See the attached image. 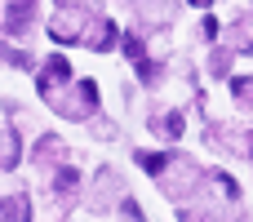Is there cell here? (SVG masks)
Listing matches in <instances>:
<instances>
[{"label":"cell","mask_w":253,"mask_h":222,"mask_svg":"<svg viewBox=\"0 0 253 222\" xmlns=\"http://www.w3.org/2000/svg\"><path fill=\"white\" fill-rule=\"evenodd\" d=\"M178 222H245V205H240V187L227 169H205L200 191L178 205Z\"/></svg>","instance_id":"cell-1"},{"label":"cell","mask_w":253,"mask_h":222,"mask_svg":"<svg viewBox=\"0 0 253 222\" xmlns=\"http://www.w3.org/2000/svg\"><path fill=\"white\" fill-rule=\"evenodd\" d=\"M120 200H125V178L116 165H102L84 187V205L93 214H111V209H120Z\"/></svg>","instance_id":"cell-6"},{"label":"cell","mask_w":253,"mask_h":222,"mask_svg":"<svg viewBox=\"0 0 253 222\" xmlns=\"http://www.w3.org/2000/svg\"><path fill=\"white\" fill-rule=\"evenodd\" d=\"M40 27V4H9L4 9V31L9 36H31Z\"/></svg>","instance_id":"cell-12"},{"label":"cell","mask_w":253,"mask_h":222,"mask_svg":"<svg viewBox=\"0 0 253 222\" xmlns=\"http://www.w3.org/2000/svg\"><path fill=\"white\" fill-rule=\"evenodd\" d=\"M49 111H58L62 120H76V125H89L93 116H102V98H98V80H67L62 89L44 93Z\"/></svg>","instance_id":"cell-3"},{"label":"cell","mask_w":253,"mask_h":222,"mask_svg":"<svg viewBox=\"0 0 253 222\" xmlns=\"http://www.w3.org/2000/svg\"><path fill=\"white\" fill-rule=\"evenodd\" d=\"M0 222H31V200L22 191L0 196Z\"/></svg>","instance_id":"cell-14"},{"label":"cell","mask_w":253,"mask_h":222,"mask_svg":"<svg viewBox=\"0 0 253 222\" xmlns=\"http://www.w3.org/2000/svg\"><path fill=\"white\" fill-rule=\"evenodd\" d=\"M120 214H125V222H142V209H138V200H133V196H125V200H120Z\"/></svg>","instance_id":"cell-20"},{"label":"cell","mask_w":253,"mask_h":222,"mask_svg":"<svg viewBox=\"0 0 253 222\" xmlns=\"http://www.w3.org/2000/svg\"><path fill=\"white\" fill-rule=\"evenodd\" d=\"M0 58H4L9 67H18V71H27V67H36V58H31L27 49H4V44H0Z\"/></svg>","instance_id":"cell-18"},{"label":"cell","mask_w":253,"mask_h":222,"mask_svg":"<svg viewBox=\"0 0 253 222\" xmlns=\"http://www.w3.org/2000/svg\"><path fill=\"white\" fill-rule=\"evenodd\" d=\"M231 98L240 111H253V71L249 76H231Z\"/></svg>","instance_id":"cell-17"},{"label":"cell","mask_w":253,"mask_h":222,"mask_svg":"<svg viewBox=\"0 0 253 222\" xmlns=\"http://www.w3.org/2000/svg\"><path fill=\"white\" fill-rule=\"evenodd\" d=\"M200 36H205V40H218V18H205V22H200Z\"/></svg>","instance_id":"cell-21"},{"label":"cell","mask_w":253,"mask_h":222,"mask_svg":"<svg viewBox=\"0 0 253 222\" xmlns=\"http://www.w3.org/2000/svg\"><path fill=\"white\" fill-rule=\"evenodd\" d=\"M89 129H93V138H102V142H111L120 129H116V120H107V116H93L89 120Z\"/></svg>","instance_id":"cell-19"},{"label":"cell","mask_w":253,"mask_h":222,"mask_svg":"<svg viewBox=\"0 0 253 222\" xmlns=\"http://www.w3.org/2000/svg\"><path fill=\"white\" fill-rule=\"evenodd\" d=\"M98 4H84V0H62V4H53L49 9V36L58 40V44H84V36H89V27L98 22Z\"/></svg>","instance_id":"cell-4"},{"label":"cell","mask_w":253,"mask_h":222,"mask_svg":"<svg viewBox=\"0 0 253 222\" xmlns=\"http://www.w3.org/2000/svg\"><path fill=\"white\" fill-rule=\"evenodd\" d=\"M231 62H236V53L222 49V44H213V53H209V76H213V80H227V76H231Z\"/></svg>","instance_id":"cell-16"},{"label":"cell","mask_w":253,"mask_h":222,"mask_svg":"<svg viewBox=\"0 0 253 222\" xmlns=\"http://www.w3.org/2000/svg\"><path fill=\"white\" fill-rule=\"evenodd\" d=\"M222 49H231V53H253V9L227 22V40H222Z\"/></svg>","instance_id":"cell-13"},{"label":"cell","mask_w":253,"mask_h":222,"mask_svg":"<svg viewBox=\"0 0 253 222\" xmlns=\"http://www.w3.org/2000/svg\"><path fill=\"white\" fill-rule=\"evenodd\" d=\"M133 160L147 169V178L169 196V200H178V205H187L196 191H200V182H205V165L200 160H191L187 151H178V147H169V151H133Z\"/></svg>","instance_id":"cell-2"},{"label":"cell","mask_w":253,"mask_h":222,"mask_svg":"<svg viewBox=\"0 0 253 222\" xmlns=\"http://www.w3.org/2000/svg\"><path fill=\"white\" fill-rule=\"evenodd\" d=\"M31 160H36V169L49 178L53 169H62V165H71V151H67V142L58 138V133H40V142H36V151H31Z\"/></svg>","instance_id":"cell-8"},{"label":"cell","mask_w":253,"mask_h":222,"mask_svg":"<svg viewBox=\"0 0 253 222\" xmlns=\"http://www.w3.org/2000/svg\"><path fill=\"white\" fill-rule=\"evenodd\" d=\"M44 187H49V200L58 205V214H67V209L80 200L84 178H80V169H76V165H62V169H53V174L44 178Z\"/></svg>","instance_id":"cell-7"},{"label":"cell","mask_w":253,"mask_h":222,"mask_svg":"<svg viewBox=\"0 0 253 222\" xmlns=\"http://www.w3.org/2000/svg\"><path fill=\"white\" fill-rule=\"evenodd\" d=\"M147 125H151V133L165 138V142H178V138L187 133V116H182L178 107H151V111H147Z\"/></svg>","instance_id":"cell-10"},{"label":"cell","mask_w":253,"mask_h":222,"mask_svg":"<svg viewBox=\"0 0 253 222\" xmlns=\"http://www.w3.org/2000/svg\"><path fill=\"white\" fill-rule=\"evenodd\" d=\"M67 80H76V76H71V62H67L62 53H49V58L36 67V89H40V98L53 93V89H62Z\"/></svg>","instance_id":"cell-9"},{"label":"cell","mask_w":253,"mask_h":222,"mask_svg":"<svg viewBox=\"0 0 253 222\" xmlns=\"http://www.w3.org/2000/svg\"><path fill=\"white\" fill-rule=\"evenodd\" d=\"M18 160H22V138L13 129H4L0 133V169H18Z\"/></svg>","instance_id":"cell-15"},{"label":"cell","mask_w":253,"mask_h":222,"mask_svg":"<svg viewBox=\"0 0 253 222\" xmlns=\"http://www.w3.org/2000/svg\"><path fill=\"white\" fill-rule=\"evenodd\" d=\"M178 9H182V4H133V13H138V27H133V31H142V36L165 31V27L178 18Z\"/></svg>","instance_id":"cell-11"},{"label":"cell","mask_w":253,"mask_h":222,"mask_svg":"<svg viewBox=\"0 0 253 222\" xmlns=\"http://www.w3.org/2000/svg\"><path fill=\"white\" fill-rule=\"evenodd\" d=\"M205 142L227 156V160H253V129L245 125H227V120H209L205 125Z\"/></svg>","instance_id":"cell-5"}]
</instances>
